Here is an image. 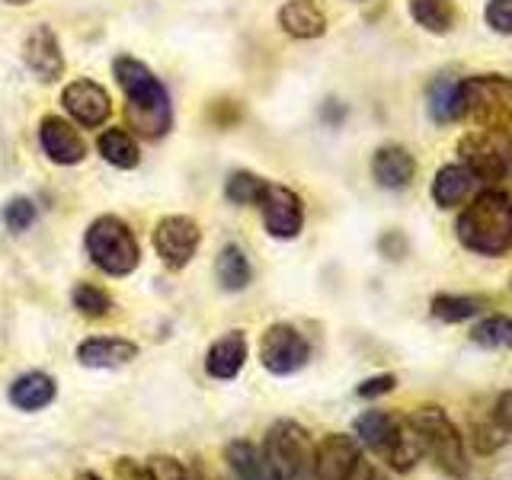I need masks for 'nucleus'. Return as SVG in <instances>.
<instances>
[{
  "label": "nucleus",
  "instance_id": "obj_1",
  "mask_svg": "<svg viewBox=\"0 0 512 480\" xmlns=\"http://www.w3.org/2000/svg\"><path fill=\"white\" fill-rule=\"evenodd\" d=\"M116 84L125 93V122L144 141L164 138L173 128V103L167 87L144 61L132 55H119L112 61Z\"/></svg>",
  "mask_w": 512,
  "mask_h": 480
},
{
  "label": "nucleus",
  "instance_id": "obj_2",
  "mask_svg": "<svg viewBox=\"0 0 512 480\" xmlns=\"http://www.w3.org/2000/svg\"><path fill=\"white\" fill-rule=\"evenodd\" d=\"M458 240L480 256H503L512 250V199L506 192H480L458 218Z\"/></svg>",
  "mask_w": 512,
  "mask_h": 480
},
{
  "label": "nucleus",
  "instance_id": "obj_3",
  "mask_svg": "<svg viewBox=\"0 0 512 480\" xmlns=\"http://www.w3.org/2000/svg\"><path fill=\"white\" fill-rule=\"evenodd\" d=\"M84 247L93 266H100L106 276H132L141 263V247L138 237L128 224L116 215H100L90 221V228L84 234Z\"/></svg>",
  "mask_w": 512,
  "mask_h": 480
},
{
  "label": "nucleus",
  "instance_id": "obj_4",
  "mask_svg": "<svg viewBox=\"0 0 512 480\" xmlns=\"http://www.w3.org/2000/svg\"><path fill=\"white\" fill-rule=\"evenodd\" d=\"M416 439H420L423 455L432 458V464L448 474L452 480L468 477V458H464V439L461 429L448 420V413L442 407H423L410 420Z\"/></svg>",
  "mask_w": 512,
  "mask_h": 480
},
{
  "label": "nucleus",
  "instance_id": "obj_5",
  "mask_svg": "<svg viewBox=\"0 0 512 480\" xmlns=\"http://www.w3.org/2000/svg\"><path fill=\"white\" fill-rule=\"evenodd\" d=\"M461 116L477 128H509L512 125V80L503 74H474L458 80Z\"/></svg>",
  "mask_w": 512,
  "mask_h": 480
},
{
  "label": "nucleus",
  "instance_id": "obj_6",
  "mask_svg": "<svg viewBox=\"0 0 512 480\" xmlns=\"http://www.w3.org/2000/svg\"><path fill=\"white\" fill-rule=\"evenodd\" d=\"M263 458L279 480H314V445L298 423H272L263 442Z\"/></svg>",
  "mask_w": 512,
  "mask_h": 480
},
{
  "label": "nucleus",
  "instance_id": "obj_7",
  "mask_svg": "<svg viewBox=\"0 0 512 480\" xmlns=\"http://www.w3.org/2000/svg\"><path fill=\"white\" fill-rule=\"evenodd\" d=\"M458 154L474 183H506L512 176V135L506 128H477L458 144Z\"/></svg>",
  "mask_w": 512,
  "mask_h": 480
},
{
  "label": "nucleus",
  "instance_id": "obj_8",
  "mask_svg": "<svg viewBox=\"0 0 512 480\" xmlns=\"http://www.w3.org/2000/svg\"><path fill=\"white\" fill-rule=\"evenodd\" d=\"M202 247V228L189 215H167L154 228V250L170 269H186Z\"/></svg>",
  "mask_w": 512,
  "mask_h": 480
},
{
  "label": "nucleus",
  "instance_id": "obj_9",
  "mask_svg": "<svg viewBox=\"0 0 512 480\" xmlns=\"http://www.w3.org/2000/svg\"><path fill=\"white\" fill-rule=\"evenodd\" d=\"M311 359V346L304 333L292 324H272L263 333L260 343V362L272 375H295Z\"/></svg>",
  "mask_w": 512,
  "mask_h": 480
},
{
  "label": "nucleus",
  "instance_id": "obj_10",
  "mask_svg": "<svg viewBox=\"0 0 512 480\" xmlns=\"http://www.w3.org/2000/svg\"><path fill=\"white\" fill-rule=\"evenodd\" d=\"M61 106L68 112V119H74L80 128H100L112 116V96L106 93V87L87 77L71 80L61 90Z\"/></svg>",
  "mask_w": 512,
  "mask_h": 480
},
{
  "label": "nucleus",
  "instance_id": "obj_11",
  "mask_svg": "<svg viewBox=\"0 0 512 480\" xmlns=\"http://www.w3.org/2000/svg\"><path fill=\"white\" fill-rule=\"evenodd\" d=\"M256 208L263 212L266 234L276 237V240H292L304 228V202H301L298 192H292L288 186L269 183L266 196L260 199V205H256Z\"/></svg>",
  "mask_w": 512,
  "mask_h": 480
},
{
  "label": "nucleus",
  "instance_id": "obj_12",
  "mask_svg": "<svg viewBox=\"0 0 512 480\" xmlns=\"http://www.w3.org/2000/svg\"><path fill=\"white\" fill-rule=\"evenodd\" d=\"M362 448L352 436L330 432V436L314 448V480H349L359 468Z\"/></svg>",
  "mask_w": 512,
  "mask_h": 480
},
{
  "label": "nucleus",
  "instance_id": "obj_13",
  "mask_svg": "<svg viewBox=\"0 0 512 480\" xmlns=\"http://www.w3.org/2000/svg\"><path fill=\"white\" fill-rule=\"evenodd\" d=\"M39 148L58 167H74L87 157V144L64 116H45L39 122Z\"/></svg>",
  "mask_w": 512,
  "mask_h": 480
},
{
  "label": "nucleus",
  "instance_id": "obj_14",
  "mask_svg": "<svg viewBox=\"0 0 512 480\" xmlns=\"http://www.w3.org/2000/svg\"><path fill=\"white\" fill-rule=\"evenodd\" d=\"M23 61L42 84H55V80L64 77V55H61V45L52 26L39 23L29 32L23 42Z\"/></svg>",
  "mask_w": 512,
  "mask_h": 480
},
{
  "label": "nucleus",
  "instance_id": "obj_15",
  "mask_svg": "<svg viewBox=\"0 0 512 480\" xmlns=\"http://www.w3.org/2000/svg\"><path fill=\"white\" fill-rule=\"evenodd\" d=\"M247 333L244 330H228L224 336L208 346L205 352V372L215 381H234L240 375V368L247 362Z\"/></svg>",
  "mask_w": 512,
  "mask_h": 480
},
{
  "label": "nucleus",
  "instance_id": "obj_16",
  "mask_svg": "<svg viewBox=\"0 0 512 480\" xmlns=\"http://www.w3.org/2000/svg\"><path fill=\"white\" fill-rule=\"evenodd\" d=\"M404 426L407 423H400L397 416H391V413L368 410L356 420V442L365 445V448H372V452H378L384 461H388V455L397 448L400 436H404Z\"/></svg>",
  "mask_w": 512,
  "mask_h": 480
},
{
  "label": "nucleus",
  "instance_id": "obj_17",
  "mask_svg": "<svg viewBox=\"0 0 512 480\" xmlns=\"http://www.w3.org/2000/svg\"><path fill=\"white\" fill-rule=\"evenodd\" d=\"M138 359V346L122 336H90L77 346V362L84 368H122Z\"/></svg>",
  "mask_w": 512,
  "mask_h": 480
},
{
  "label": "nucleus",
  "instance_id": "obj_18",
  "mask_svg": "<svg viewBox=\"0 0 512 480\" xmlns=\"http://www.w3.org/2000/svg\"><path fill=\"white\" fill-rule=\"evenodd\" d=\"M372 176L384 189H394V192L407 189L416 176V160L407 148H400V144H384L372 157Z\"/></svg>",
  "mask_w": 512,
  "mask_h": 480
},
{
  "label": "nucleus",
  "instance_id": "obj_19",
  "mask_svg": "<svg viewBox=\"0 0 512 480\" xmlns=\"http://www.w3.org/2000/svg\"><path fill=\"white\" fill-rule=\"evenodd\" d=\"M279 26L292 39H320L327 32V13L320 10L317 0H285Z\"/></svg>",
  "mask_w": 512,
  "mask_h": 480
},
{
  "label": "nucleus",
  "instance_id": "obj_20",
  "mask_svg": "<svg viewBox=\"0 0 512 480\" xmlns=\"http://www.w3.org/2000/svg\"><path fill=\"white\" fill-rule=\"evenodd\" d=\"M55 378L45 372H26L20 375L7 391V400L23 413H36L42 407H48L55 400Z\"/></svg>",
  "mask_w": 512,
  "mask_h": 480
},
{
  "label": "nucleus",
  "instance_id": "obj_21",
  "mask_svg": "<svg viewBox=\"0 0 512 480\" xmlns=\"http://www.w3.org/2000/svg\"><path fill=\"white\" fill-rule=\"evenodd\" d=\"M96 151H100V157L116 170H135L141 164V148L128 128H106V132H100Z\"/></svg>",
  "mask_w": 512,
  "mask_h": 480
},
{
  "label": "nucleus",
  "instance_id": "obj_22",
  "mask_svg": "<svg viewBox=\"0 0 512 480\" xmlns=\"http://www.w3.org/2000/svg\"><path fill=\"white\" fill-rule=\"evenodd\" d=\"M224 461H228L234 480H279L266 464L260 448L244 442V439L228 442V448H224Z\"/></svg>",
  "mask_w": 512,
  "mask_h": 480
},
{
  "label": "nucleus",
  "instance_id": "obj_23",
  "mask_svg": "<svg viewBox=\"0 0 512 480\" xmlns=\"http://www.w3.org/2000/svg\"><path fill=\"white\" fill-rule=\"evenodd\" d=\"M471 189H474V176L461 164H448L432 180V199H436L439 208H458L471 196Z\"/></svg>",
  "mask_w": 512,
  "mask_h": 480
},
{
  "label": "nucleus",
  "instance_id": "obj_24",
  "mask_svg": "<svg viewBox=\"0 0 512 480\" xmlns=\"http://www.w3.org/2000/svg\"><path fill=\"white\" fill-rule=\"evenodd\" d=\"M215 276L224 292H244L253 279V266L247 260V253L237 244H224L215 260Z\"/></svg>",
  "mask_w": 512,
  "mask_h": 480
},
{
  "label": "nucleus",
  "instance_id": "obj_25",
  "mask_svg": "<svg viewBox=\"0 0 512 480\" xmlns=\"http://www.w3.org/2000/svg\"><path fill=\"white\" fill-rule=\"evenodd\" d=\"M429 119L432 122H455L461 119V93H458V80L452 77H439L429 84Z\"/></svg>",
  "mask_w": 512,
  "mask_h": 480
},
{
  "label": "nucleus",
  "instance_id": "obj_26",
  "mask_svg": "<svg viewBox=\"0 0 512 480\" xmlns=\"http://www.w3.org/2000/svg\"><path fill=\"white\" fill-rule=\"evenodd\" d=\"M266 186L269 180H263L260 173L253 170H234L228 176V183H224V199L231 205H260V199L266 196Z\"/></svg>",
  "mask_w": 512,
  "mask_h": 480
},
{
  "label": "nucleus",
  "instance_id": "obj_27",
  "mask_svg": "<svg viewBox=\"0 0 512 480\" xmlns=\"http://www.w3.org/2000/svg\"><path fill=\"white\" fill-rule=\"evenodd\" d=\"M410 16L436 36H445L455 26V7L448 0H410Z\"/></svg>",
  "mask_w": 512,
  "mask_h": 480
},
{
  "label": "nucleus",
  "instance_id": "obj_28",
  "mask_svg": "<svg viewBox=\"0 0 512 480\" xmlns=\"http://www.w3.org/2000/svg\"><path fill=\"white\" fill-rule=\"evenodd\" d=\"M429 308H432V317L445 320V324H458V320L474 317L480 308H484V301L471 298V295H436Z\"/></svg>",
  "mask_w": 512,
  "mask_h": 480
},
{
  "label": "nucleus",
  "instance_id": "obj_29",
  "mask_svg": "<svg viewBox=\"0 0 512 480\" xmlns=\"http://www.w3.org/2000/svg\"><path fill=\"white\" fill-rule=\"evenodd\" d=\"M71 304L77 308V314H84L90 320H100V317H106L112 311V298L93 282H80L74 288V295H71Z\"/></svg>",
  "mask_w": 512,
  "mask_h": 480
},
{
  "label": "nucleus",
  "instance_id": "obj_30",
  "mask_svg": "<svg viewBox=\"0 0 512 480\" xmlns=\"http://www.w3.org/2000/svg\"><path fill=\"white\" fill-rule=\"evenodd\" d=\"M471 340L487 349H506V346H512V320L503 314L480 320V324L471 330Z\"/></svg>",
  "mask_w": 512,
  "mask_h": 480
},
{
  "label": "nucleus",
  "instance_id": "obj_31",
  "mask_svg": "<svg viewBox=\"0 0 512 480\" xmlns=\"http://www.w3.org/2000/svg\"><path fill=\"white\" fill-rule=\"evenodd\" d=\"M0 218H4V224L13 231V234H23V231H29L32 224H36V218H39V205L32 202V199H26V196H16V199H10L7 205H4V212H0Z\"/></svg>",
  "mask_w": 512,
  "mask_h": 480
},
{
  "label": "nucleus",
  "instance_id": "obj_32",
  "mask_svg": "<svg viewBox=\"0 0 512 480\" xmlns=\"http://www.w3.org/2000/svg\"><path fill=\"white\" fill-rule=\"evenodd\" d=\"M484 20L500 36H512V0H487Z\"/></svg>",
  "mask_w": 512,
  "mask_h": 480
},
{
  "label": "nucleus",
  "instance_id": "obj_33",
  "mask_svg": "<svg viewBox=\"0 0 512 480\" xmlns=\"http://www.w3.org/2000/svg\"><path fill=\"white\" fill-rule=\"evenodd\" d=\"M394 384H397V378H394V375H375V378L362 381L359 388H356V394H359L362 400H372V397H381V394L394 391Z\"/></svg>",
  "mask_w": 512,
  "mask_h": 480
},
{
  "label": "nucleus",
  "instance_id": "obj_34",
  "mask_svg": "<svg viewBox=\"0 0 512 480\" xmlns=\"http://www.w3.org/2000/svg\"><path fill=\"white\" fill-rule=\"evenodd\" d=\"M116 477L119 480H154L151 468L144 461H135V458H119L116 461Z\"/></svg>",
  "mask_w": 512,
  "mask_h": 480
},
{
  "label": "nucleus",
  "instance_id": "obj_35",
  "mask_svg": "<svg viewBox=\"0 0 512 480\" xmlns=\"http://www.w3.org/2000/svg\"><path fill=\"white\" fill-rule=\"evenodd\" d=\"M493 420L500 423L503 432H512V388L496 400V410H493Z\"/></svg>",
  "mask_w": 512,
  "mask_h": 480
},
{
  "label": "nucleus",
  "instance_id": "obj_36",
  "mask_svg": "<svg viewBox=\"0 0 512 480\" xmlns=\"http://www.w3.org/2000/svg\"><path fill=\"white\" fill-rule=\"evenodd\" d=\"M349 480H381V477H378V471L372 468V464H368V461L362 458V461H359V468L352 471V477H349Z\"/></svg>",
  "mask_w": 512,
  "mask_h": 480
},
{
  "label": "nucleus",
  "instance_id": "obj_37",
  "mask_svg": "<svg viewBox=\"0 0 512 480\" xmlns=\"http://www.w3.org/2000/svg\"><path fill=\"white\" fill-rule=\"evenodd\" d=\"M77 480H103V477L96 474V471H80V474H77Z\"/></svg>",
  "mask_w": 512,
  "mask_h": 480
},
{
  "label": "nucleus",
  "instance_id": "obj_38",
  "mask_svg": "<svg viewBox=\"0 0 512 480\" xmlns=\"http://www.w3.org/2000/svg\"><path fill=\"white\" fill-rule=\"evenodd\" d=\"M4 4H10V7H26V4H32V0H4Z\"/></svg>",
  "mask_w": 512,
  "mask_h": 480
}]
</instances>
